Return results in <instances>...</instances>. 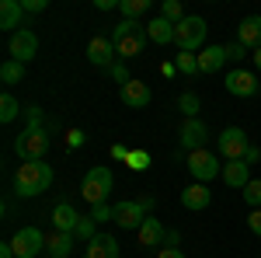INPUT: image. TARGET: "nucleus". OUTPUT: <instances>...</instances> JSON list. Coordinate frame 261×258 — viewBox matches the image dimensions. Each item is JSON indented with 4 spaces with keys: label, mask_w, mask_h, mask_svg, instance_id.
<instances>
[{
    "label": "nucleus",
    "mask_w": 261,
    "mask_h": 258,
    "mask_svg": "<svg viewBox=\"0 0 261 258\" xmlns=\"http://www.w3.org/2000/svg\"><path fill=\"white\" fill-rule=\"evenodd\" d=\"M220 175L230 189H244V185L251 181V164H247V160H226Z\"/></svg>",
    "instance_id": "nucleus-17"
},
{
    "label": "nucleus",
    "mask_w": 261,
    "mask_h": 258,
    "mask_svg": "<svg viewBox=\"0 0 261 258\" xmlns=\"http://www.w3.org/2000/svg\"><path fill=\"white\" fill-rule=\"evenodd\" d=\"M146 39L150 42H157V45H167V42H174V25L171 21H164L161 14L146 25Z\"/></svg>",
    "instance_id": "nucleus-23"
},
{
    "label": "nucleus",
    "mask_w": 261,
    "mask_h": 258,
    "mask_svg": "<svg viewBox=\"0 0 261 258\" xmlns=\"http://www.w3.org/2000/svg\"><path fill=\"white\" fill-rule=\"evenodd\" d=\"M35 53H39V35L32 28H18L11 35V60L28 63V60H35Z\"/></svg>",
    "instance_id": "nucleus-11"
},
{
    "label": "nucleus",
    "mask_w": 261,
    "mask_h": 258,
    "mask_svg": "<svg viewBox=\"0 0 261 258\" xmlns=\"http://www.w3.org/2000/svg\"><path fill=\"white\" fill-rule=\"evenodd\" d=\"M73 234L84 238V241H94V238H98V230H94V217H81V223H77Z\"/></svg>",
    "instance_id": "nucleus-33"
},
{
    "label": "nucleus",
    "mask_w": 261,
    "mask_h": 258,
    "mask_svg": "<svg viewBox=\"0 0 261 258\" xmlns=\"http://www.w3.org/2000/svg\"><path fill=\"white\" fill-rule=\"evenodd\" d=\"M150 7V0H119V11L125 14V21H136Z\"/></svg>",
    "instance_id": "nucleus-28"
},
{
    "label": "nucleus",
    "mask_w": 261,
    "mask_h": 258,
    "mask_svg": "<svg viewBox=\"0 0 261 258\" xmlns=\"http://www.w3.org/2000/svg\"><path fill=\"white\" fill-rule=\"evenodd\" d=\"M24 115H28V129H45V126H42V108H35V105H32V108H24Z\"/></svg>",
    "instance_id": "nucleus-34"
},
{
    "label": "nucleus",
    "mask_w": 261,
    "mask_h": 258,
    "mask_svg": "<svg viewBox=\"0 0 261 258\" xmlns=\"http://www.w3.org/2000/svg\"><path fill=\"white\" fill-rule=\"evenodd\" d=\"M157 258H185V251H178V248H161Z\"/></svg>",
    "instance_id": "nucleus-41"
},
{
    "label": "nucleus",
    "mask_w": 261,
    "mask_h": 258,
    "mask_svg": "<svg viewBox=\"0 0 261 258\" xmlns=\"http://www.w3.org/2000/svg\"><path fill=\"white\" fill-rule=\"evenodd\" d=\"M112 168H91L81 181V196L91 202V206H98V202H108V192H112Z\"/></svg>",
    "instance_id": "nucleus-3"
},
{
    "label": "nucleus",
    "mask_w": 261,
    "mask_h": 258,
    "mask_svg": "<svg viewBox=\"0 0 261 258\" xmlns=\"http://www.w3.org/2000/svg\"><path fill=\"white\" fill-rule=\"evenodd\" d=\"M226 56H230L233 63H241V60H244V45H241V42H233V45H226Z\"/></svg>",
    "instance_id": "nucleus-39"
},
{
    "label": "nucleus",
    "mask_w": 261,
    "mask_h": 258,
    "mask_svg": "<svg viewBox=\"0 0 261 258\" xmlns=\"http://www.w3.org/2000/svg\"><path fill=\"white\" fill-rule=\"evenodd\" d=\"M115 56H119V53H115V42L112 39L94 35V39L87 42V60L94 63V66H108V70H112V66H115Z\"/></svg>",
    "instance_id": "nucleus-12"
},
{
    "label": "nucleus",
    "mask_w": 261,
    "mask_h": 258,
    "mask_svg": "<svg viewBox=\"0 0 261 258\" xmlns=\"http://www.w3.org/2000/svg\"><path fill=\"white\" fill-rule=\"evenodd\" d=\"M258 157H261V150H258V147H251V150H247V157H244V160H247V164H254Z\"/></svg>",
    "instance_id": "nucleus-42"
},
{
    "label": "nucleus",
    "mask_w": 261,
    "mask_h": 258,
    "mask_svg": "<svg viewBox=\"0 0 261 258\" xmlns=\"http://www.w3.org/2000/svg\"><path fill=\"white\" fill-rule=\"evenodd\" d=\"M244 202L254 206V209H261V178H251L244 185Z\"/></svg>",
    "instance_id": "nucleus-30"
},
{
    "label": "nucleus",
    "mask_w": 261,
    "mask_h": 258,
    "mask_svg": "<svg viewBox=\"0 0 261 258\" xmlns=\"http://www.w3.org/2000/svg\"><path fill=\"white\" fill-rule=\"evenodd\" d=\"M0 80L11 87V84H21L24 80V63H18V60H7L4 66H0Z\"/></svg>",
    "instance_id": "nucleus-25"
},
{
    "label": "nucleus",
    "mask_w": 261,
    "mask_h": 258,
    "mask_svg": "<svg viewBox=\"0 0 261 258\" xmlns=\"http://www.w3.org/2000/svg\"><path fill=\"white\" fill-rule=\"evenodd\" d=\"M247 150H251V139H247V133L241 126H230V129H223L216 136V154L226 160H244Z\"/></svg>",
    "instance_id": "nucleus-6"
},
{
    "label": "nucleus",
    "mask_w": 261,
    "mask_h": 258,
    "mask_svg": "<svg viewBox=\"0 0 261 258\" xmlns=\"http://www.w3.org/2000/svg\"><path fill=\"white\" fill-rule=\"evenodd\" d=\"M91 217H94V223H108V220H115V206L98 202V206H91Z\"/></svg>",
    "instance_id": "nucleus-32"
},
{
    "label": "nucleus",
    "mask_w": 261,
    "mask_h": 258,
    "mask_svg": "<svg viewBox=\"0 0 261 258\" xmlns=\"http://www.w3.org/2000/svg\"><path fill=\"white\" fill-rule=\"evenodd\" d=\"M112 77L119 80V87H122V84H129V80H133V77H129V70H125V63H115V66H112Z\"/></svg>",
    "instance_id": "nucleus-36"
},
{
    "label": "nucleus",
    "mask_w": 261,
    "mask_h": 258,
    "mask_svg": "<svg viewBox=\"0 0 261 258\" xmlns=\"http://www.w3.org/2000/svg\"><path fill=\"white\" fill-rule=\"evenodd\" d=\"M45 244H49V255H53V258H66L70 251H73V234H63V230H53Z\"/></svg>",
    "instance_id": "nucleus-24"
},
{
    "label": "nucleus",
    "mask_w": 261,
    "mask_h": 258,
    "mask_svg": "<svg viewBox=\"0 0 261 258\" xmlns=\"http://www.w3.org/2000/svg\"><path fill=\"white\" fill-rule=\"evenodd\" d=\"M143 220H146V206H143L140 199H125V202H115V220H112V223H119L122 230H140Z\"/></svg>",
    "instance_id": "nucleus-9"
},
{
    "label": "nucleus",
    "mask_w": 261,
    "mask_h": 258,
    "mask_svg": "<svg viewBox=\"0 0 261 258\" xmlns=\"http://www.w3.org/2000/svg\"><path fill=\"white\" fill-rule=\"evenodd\" d=\"M230 63V56H226V45H205L199 53V74H216V70H223Z\"/></svg>",
    "instance_id": "nucleus-15"
},
{
    "label": "nucleus",
    "mask_w": 261,
    "mask_h": 258,
    "mask_svg": "<svg viewBox=\"0 0 261 258\" xmlns=\"http://www.w3.org/2000/svg\"><path fill=\"white\" fill-rule=\"evenodd\" d=\"M254 66L261 70V49H254Z\"/></svg>",
    "instance_id": "nucleus-44"
},
{
    "label": "nucleus",
    "mask_w": 261,
    "mask_h": 258,
    "mask_svg": "<svg viewBox=\"0 0 261 258\" xmlns=\"http://www.w3.org/2000/svg\"><path fill=\"white\" fill-rule=\"evenodd\" d=\"M18 112H21L18 98H14L11 91H4V95H0V122H14V119H18Z\"/></svg>",
    "instance_id": "nucleus-26"
},
{
    "label": "nucleus",
    "mask_w": 261,
    "mask_h": 258,
    "mask_svg": "<svg viewBox=\"0 0 261 258\" xmlns=\"http://www.w3.org/2000/svg\"><path fill=\"white\" fill-rule=\"evenodd\" d=\"M237 42H241L244 49H261V14H251V18L241 21Z\"/></svg>",
    "instance_id": "nucleus-16"
},
{
    "label": "nucleus",
    "mask_w": 261,
    "mask_h": 258,
    "mask_svg": "<svg viewBox=\"0 0 261 258\" xmlns=\"http://www.w3.org/2000/svg\"><path fill=\"white\" fill-rule=\"evenodd\" d=\"M161 18L171 21V25H178V21H185L188 14H185V7H181L178 0H164V4H161Z\"/></svg>",
    "instance_id": "nucleus-27"
},
{
    "label": "nucleus",
    "mask_w": 261,
    "mask_h": 258,
    "mask_svg": "<svg viewBox=\"0 0 261 258\" xmlns=\"http://www.w3.org/2000/svg\"><path fill=\"white\" fill-rule=\"evenodd\" d=\"M87 258H119V241L112 234H98L94 241H87Z\"/></svg>",
    "instance_id": "nucleus-21"
},
{
    "label": "nucleus",
    "mask_w": 261,
    "mask_h": 258,
    "mask_svg": "<svg viewBox=\"0 0 261 258\" xmlns=\"http://www.w3.org/2000/svg\"><path fill=\"white\" fill-rule=\"evenodd\" d=\"M49 185H53V168L45 160H24L18 168V175H14V189H18L21 199L42 196Z\"/></svg>",
    "instance_id": "nucleus-1"
},
{
    "label": "nucleus",
    "mask_w": 261,
    "mask_h": 258,
    "mask_svg": "<svg viewBox=\"0 0 261 258\" xmlns=\"http://www.w3.org/2000/svg\"><path fill=\"white\" fill-rule=\"evenodd\" d=\"M258 77L251 74V70H244V66H237V70H230L226 74V91L233 95V98H254L258 95Z\"/></svg>",
    "instance_id": "nucleus-10"
},
{
    "label": "nucleus",
    "mask_w": 261,
    "mask_h": 258,
    "mask_svg": "<svg viewBox=\"0 0 261 258\" xmlns=\"http://www.w3.org/2000/svg\"><path fill=\"white\" fill-rule=\"evenodd\" d=\"M164 241H167V248H178V234H174V230H167V238H164Z\"/></svg>",
    "instance_id": "nucleus-43"
},
{
    "label": "nucleus",
    "mask_w": 261,
    "mask_h": 258,
    "mask_svg": "<svg viewBox=\"0 0 261 258\" xmlns=\"http://www.w3.org/2000/svg\"><path fill=\"white\" fill-rule=\"evenodd\" d=\"M129 168H133V171H143V168H146V164H150V157H146V154H140V150H136V154H129Z\"/></svg>",
    "instance_id": "nucleus-35"
},
{
    "label": "nucleus",
    "mask_w": 261,
    "mask_h": 258,
    "mask_svg": "<svg viewBox=\"0 0 261 258\" xmlns=\"http://www.w3.org/2000/svg\"><path fill=\"white\" fill-rule=\"evenodd\" d=\"M205 139H209L205 122H202V119H185V126H181V147H185L188 154H192V150H202Z\"/></svg>",
    "instance_id": "nucleus-14"
},
{
    "label": "nucleus",
    "mask_w": 261,
    "mask_h": 258,
    "mask_svg": "<svg viewBox=\"0 0 261 258\" xmlns=\"http://www.w3.org/2000/svg\"><path fill=\"white\" fill-rule=\"evenodd\" d=\"M49 150V129H21V136L14 139V154L21 160H42Z\"/></svg>",
    "instance_id": "nucleus-5"
},
{
    "label": "nucleus",
    "mask_w": 261,
    "mask_h": 258,
    "mask_svg": "<svg viewBox=\"0 0 261 258\" xmlns=\"http://www.w3.org/2000/svg\"><path fill=\"white\" fill-rule=\"evenodd\" d=\"M112 42H115V53L122 60H136L143 53V45H146V28L140 21H119L112 28Z\"/></svg>",
    "instance_id": "nucleus-2"
},
{
    "label": "nucleus",
    "mask_w": 261,
    "mask_h": 258,
    "mask_svg": "<svg viewBox=\"0 0 261 258\" xmlns=\"http://www.w3.org/2000/svg\"><path fill=\"white\" fill-rule=\"evenodd\" d=\"M119 98H122V105H129V108H146L150 105V84H143V80H129V84H122L119 87Z\"/></svg>",
    "instance_id": "nucleus-13"
},
{
    "label": "nucleus",
    "mask_w": 261,
    "mask_h": 258,
    "mask_svg": "<svg viewBox=\"0 0 261 258\" xmlns=\"http://www.w3.org/2000/svg\"><path fill=\"white\" fill-rule=\"evenodd\" d=\"M188 171H192L195 181L205 185L209 178H216V171H223V164L216 160V154H213L209 147H202V150H192V154H188Z\"/></svg>",
    "instance_id": "nucleus-7"
},
{
    "label": "nucleus",
    "mask_w": 261,
    "mask_h": 258,
    "mask_svg": "<svg viewBox=\"0 0 261 258\" xmlns=\"http://www.w3.org/2000/svg\"><path fill=\"white\" fill-rule=\"evenodd\" d=\"M21 7L28 14H39V11H45V0H21Z\"/></svg>",
    "instance_id": "nucleus-38"
},
{
    "label": "nucleus",
    "mask_w": 261,
    "mask_h": 258,
    "mask_svg": "<svg viewBox=\"0 0 261 258\" xmlns=\"http://www.w3.org/2000/svg\"><path fill=\"white\" fill-rule=\"evenodd\" d=\"M18 258H21V255H18Z\"/></svg>",
    "instance_id": "nucleus-45"
},
{
    "label": "nucleus",
    "mask_w": 261,
    "mask_h": 258,
    "mask_svg": "<svg viewBox=\"0 0 261 258\" xmlns=\"http://www.w3.org/2000/svg\"><path fill=\"white\" fill-rule=\"evenodd\" d=\"M136 238H140L143 248H161V241L167 238V230H164V223L157 217H146V220H143V227L136 230Z\"/></svg>",
    "instance_id": "nucleus-18"
},
{
    "label": "nucleus",
    "mask_w": 261,
    "mask_h": 258,
    "mask_svg": "<svg viewBox=\"0 0 261 258\" xmlns=\"http://www.w3.org/2000/svg\"><path fill=\"white\" fill-rule=\"evenodd\" d=\"M209 202H213V192H209L202 181L188 185V189L181 192V206H185V209H195V213H199V209H205Z\"/></svg>",
    "instance_id": "nucleus-20"
},
{
    "label": "nucleus",
    "mask_w": 261,
    "mask_h": 258,
    "mask_svg": "<svg viewBox=\"0 0 261 258\" xmlns=\"http://www.w3.org/2000/svg\"><path fill=\"white\" fill-rule=\"evenodd\" d=\"M205 18H199V14H188L185 21H178L174 25V45H178L181 53H195L202 42H205Z\"/></svg>",
    "instance_id": "nucleus-4"
},
{
    "label": "nucleus",
    "mask_w": 261,
    "mask_h": 258,
    "mask_svg": "<svg viewBox=\"0 0 261 258\" xmlns=\"http://www.w3.org/2000/svg\"><path fill=\"white\" fill-rule=\"evenodd\" d=\"M21 14H24L21 0H0V28H7V32H18Z\"/></svg>",
    "instance_id": "nucleus-22"
},
{
    "label": "nucleus",
    "mask_w": 261,
    "mask_h": 258,
    "mask_svg": "<svg viewBox=\"0 0 261 258\" xmlns=\"http://www.w3.org/2000/svg\"><path fill=\"white\" fill-rule=\"evenodd\" d=\"M247 227H251V234H254V238H261V209H254V213L247 217Z\"/></svg>",
    "instance_id": "nucleus-37"
},
{
    "label": "nucleus",
    "mask_w": 261,
    "mask_h": 258,
    "mask_svg": "<svg viewBox=\"0 0 261 258\" xmlns=\"http://www.w3.org/2000/svg\"><path fill=\"white\" fill-rule=\"evenodd\" d=\"M178 70L181 74H199V56L195 53H178Z\"/></svg>",
    "instance_id": "nucleus-31"
},
{
    "label": "nucleus",
    "mask_w": 261,
    "mask_h": 258,
    "mask_svg": "<svg viewBox=\"0 0 261 258\" xmlns=\"http://www.w3.org/2000/svg\"><path fill=\"white\" fill-rule=\"evenodd\" d=\"M181 112H185V119H199V95H192V91H185L178 98Z\"/></svg>",
    "instance_id": "nucleus-29"
},
{
    "label": "nucleus",
    "mask_w": 261,
    "mask_h": 258,
    "mask_svg": "<svg viewBox=\"0 0 261 258\" xmlns=\"http://www.w3.org/2000/svg\"><path fill=\"white\" fill-rule=\"evenodd\" d=\"M77 223H81V213H77L70 202H56V209H53V227L63 230V234H73Z\"/></svg>",
    "instance_id": "nucleus-19"
},
{
    "label": "nucleus",
    "mask_w": 261,
    "mask_h": 258,
    "mask_svg": "<svg viewBox=\"0 0 261 258\" xmlns=\"http://www.w3.org/2000/svg\"><path fill=\"white\" fill-rule=\"evenodd\" d=\"M66 143H70L73 150H77V147H84V133H81V129H70V136H66Z\"/></svg>",
    "instance_id": "nucleus-40"
},
{
    "label": "nucleus",
    "mask_w": 261,
    "mask_h": 258,
    "mask_svg": "<svg viewBox=\"0 0 261 258\" xmlns=\"http://www.w3.org/2000/svg\"><path fill=\"white\" fill-rule=\"evenodd\" d=\"M11 248L21 258H35L39 251H45V234H42L39 227H21L18 234L11 238Z\"/></svg>",
    "instance_id": "nucleus-8"
}]
</instances>
